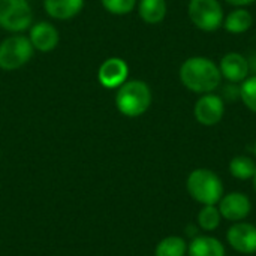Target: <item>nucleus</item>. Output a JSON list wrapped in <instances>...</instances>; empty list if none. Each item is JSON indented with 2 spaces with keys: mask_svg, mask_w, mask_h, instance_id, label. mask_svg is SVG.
Segmentation results:
<instances>
[{
  "mask_svg": "<svg viewBox=\"0 0 256 256\" xmlns=\"http://www.w3.org/2000/svg\"><path fill=\"white\" fill-rule=\"evenodd\" d=\"M178 75L182 84L188 90L200 94L213 93L222 81L219 66L213 60L202 56H195L184 60L180 66Z\"/></svg>",
  "mask_w": 256,
  "mask_h": 256,
  "instance_id": "1",
  "label": "nucleus"
},
{
  "mask_svg": "<svg viewBox=\"0 0 256 256\" xmlns=\"http://www.w3.org/2000/svg\"><path fill=\"white\" fill-rule=\"evenodd\" d=\"M186 189L190 198L202 206H216L224 196L220 177L207 168L194 170L186 180Z\"/></svg>",
  "mask_w": 256,
  "mask_h": 256,
  "instance_id": "2",
  "label": "nucleus"
},
{
  "mask_svg": "<svg viewBox=\"0 0 256 256\" xmlns=\"http://www.w3.org/2000/svg\"><path fill=\"white\" fill-rule=\"evenodd\" d=\"M152 105V90L141 80L123 82L116 94V106L126 117H140Z\"/></svg>",
  "mask_w": 256,
  "mask_h": 256,
  "instance_id": "3",
  "label": "nucleus"
},
{
  "mask_svg": "<svg viewBox=\"0 0 256 256\" xmlns=\"http://www.w3.org/2000/svg\"><path fill=\"white\" fill-rule=\"evenodd\" d=\"M33 45L28 38L15 34L6 38L0 44V69L15 70L28 63L33 56Z\"/></svg>",
  "mask_w": 256,
  "mask_h": 256,
  "instance_id": "4",
  "label": "nucleus"
},
{
  "mask_svg": "<svg viewBox=\"0 0 256 256\" xmlns=\"http://www.w3.org/2000/svg\"><path fill=\"white\" fill-rule=\"evenodd\" d=\"M189 18L202 32H216L224 24V9L219 0H190Z\"/></svg>",
  "mask_w": 256,
  "mask_h": 256,
  "instance_id": "5",
  "label": "nucleus"
},
{
  "mask_svg": "<svg viewBox=\"0 0 256 256\" xmlns=\"http://www.w3.org/2000/svg\"><path fill=\"white\" fill-rule=\"evenodd\" d=\"M33 22V12L28 0H0V27L20 33Z\"/></svg>",
  "mask_w": 256,
  "mask_h": 256,
  "instance_id": "6",
  "label": "nucleus"
},
{
  "mask_svg": "<svg viewBox=\"0 0 256 256\" xmlns=\"http://www.w3.org/2000/svg\"><path fill=\"white\" fill-rule=\"evenodd\" d=\"M225 114V102L219 94L206 93L198 98L194 106V117L202 126H214L222 122Z\"/></svg>",
  "mask_w": 256,
  "mask_h": 256,
  "instance_id": "7",
  "label": "nucleus"
},
{
  "mask_svg": "<svg viewBox=\"0 0 256 256\" xmlns=\"http://www.w3.org/2000/svg\"><path fill=\"white\" fill-rule=\"evenodd\" d=\"M226 240L238 254H256V226L249 222H234L226 232Z\"/></svg>",
  "mask_w": 256,
  "mask_h": 256,
  "instance_id": "8",
  "label": "nucleus"
},
{
  "mask_svg": "<svg viewBox=\"0 0 256 256\" xmlns=\"http://www.w3.org/2000/svg\"><path fill=\"white\" fill-rule=\"evenodd\" d=\"M218 208L222 214V219L230 222H242L250 214L252 202L248 195L242 192H231L220 198Z\"/></svg>",
  "mask_w": 256,
  "mask_h": 256,
  "instance_id": "9",
  "label": "nucleus"
},
{
  "mask_svg": "<svg viewBox=\"0 0 256 256\" xmlns=\"http://www.w3.org/2000/svg\"><path fill=\"white\" fill-rule=\"evenodd\" d=\"M129 74L128 63L120 57L106 58L98 72V80L105 88H118L123 82H126Z\"/></svg>",
  "mask_w": 256,
  "mask_h": 256,
  "instance_id": "10",
  "label": "nucleus"
},
{
  "mask_svg": "<svg viewBox=\"0 0 256 256\" xmlns=\"http://www.w3.org/2000/svg\"><path fill=\"white\" fill-rule=\"evenodd\" d=\"M219 70L225 80L234 84L243 82L249 76V60L240 52H228L219 63Z\"/></svg>",
  "mask_w": 256,
  "mask_h": 256,
  "instance_id": "11",
  "label": "nucleus"
},
{
  "mask_svg": "<svg viewBox=\"0 0 256 256\" xmlns=\"http://www.w3.org/2000/svg\"><path fill=\"white\" fill-rule=\"evenodd\" d=\"M28 39L34 50L40 52H50L52 51L60 40L58 30L48 21H39L32 26Z\"/></svg>",
  "mask_w": 256,
  "mask_h": 256,
  "instance_id": "12",
  "label": "nucleus"
},
{
  "mask_svg": "<svg viewBox=\"0 0 256 256\" xmlns=\"http://www.w3.org/2000/svg\"><path fill=\"white\" fill-rule=\"evenodd\" d=\"M225 246L214 237L196 236L188 244V256H225Z\"/></svg>",
  "mask_w": 256,
  "mask_h": 256,
  "instance_id": "13",
  "label": "nucleus"
},
{
  "mask_svg": "<svg viewBox=\"0 0 256 256\" xmlns=\"http://www.w3.org/2000/svg\"><path fill=\"white\" fill-rule=\"evenodd\" d=\"M84 0H44L45 12L56 20H70L81 12Z\"/></svg>",
  "mask_w": 256,
  "mask_h": 256,
  "instance_id": "14",
  "label": "nucleus"
},
{
  "mask_svg": "<svg viewBox=\"0 0 256 256\" xmlns=\"http://www.w3.org/2000/svg\"><path fill=\"white\" fill-rule=\"evenodd\" d=\"M254 24L252 14L244 8H237L224 18V28L232 34H242L248 32Z\"/></svg>",
  "mask_w": 256,
  "mask_h": 256,
  "instance_id": "15",
  "label": "nucleus"
},
{
  "mask_svg": "<svg viewBox=\"0 0 256 256\" xmlns=\"http://www.w3.org/2000/svg\"><path fill=\"white\" fill-rule=\"evenodd\" d=\"M166 9L165 0H140L138 4V14L147 24L162 22L166 16Z\"/></svg>",
  "mask_w": 256,
  "mask_h": 256,
  "instance_id": "16",
  "label": "nucleus"
},
{
  "mask_svg": "<svg viewBox=\"0 0 256 256\" xmlns=\"http://www.w3.org/2000/svg\"><path fill=\"white\" fill-rule=\"evenodd\" d=\"M188 243L183 237L170 236L160 240L154 249V256H186Z\"/></svg>",
  "mask_w": 256,
  "mask_h": 256,
  "instance_id": "17",
  "label": "nucleus"
},
{
  "mask_svg": "<svg viewBox=\"0 0 256 256\" xmlns=\"http://www.w3.org/2000/svg\"><path fill=\"white\" fill-rule=\"evenodd\" d=\"M256 171V162L249 156H236L230 162V172L237 180H252Z\"/></svg>",
  "mask_w": 256,
  "mask_h": 256,
  "instance_id": "18",
  "label": "nucleus"
},
{
  "mask_svg": "<svg viewBox=\"0 0 256 256\" xmlns=\"http://www.w3.org/2000/svg\"><path fill=\"white\" fill-rule=\"evenodd\" d=\"M196 220H198V226L202 231L212 232L219 228L222 222V214L216 206H202V208L198 213Z\"/></svg>",
  "mask_w": 256,
  "mask_h": 256,
  "instance_id": "19",
  "label": "nucleus"
},
{
  "mask_svg": "<svg viewBox=\"0 0 256 256\" xmlns=\"http://www.w3.org/2000/svg\"><path fill=\"white\" fill-rule=\"evenodd\" d=\"M240 99L249 111L256 112V75L240 82Z\"/></svg>",
  "mask_w": 256,
  "mask_h": 256,
  "instance_id": "20",
  "label": "nucleus"
},
{
  "mask_svg": "<svg viewBox=\"0 0 256 256\" xmlns=\"http://www.w3.org/2000/svg\"><path fill=\"white\" fill-rule=\"evenodd\" d=\"M104 8L112 15H128L136 6V0H100Z\"/></svg>",
  "mask_w": 256,
  "mask_h": 256,
  "instance_id": "21",
  "label": "nucleus"
},
{
  "mask_svg": "<svg viewBox=\"0 0 256 256\" xmlns=\"http://www.w3.org/2000/svg\"><path fill=\"white\" fill-rule=\"evenodd\" d=\"M225 2L232 4V6H237V8H244V6H249V4L255 3L256 0H225Z\"/></svg>",
  "mask_w": 256,
  "mask_h": 256,
  "instance_id": "22",
  "label": "nucleus"
},
{
  "mask_svg": "<svg viewBox=\"0 0 256 256\" xmlns=\"http://www.w3.org/2000/svg\"><path fill=\"white\" fill-rule=\"evenodd\" d=\"M252 182H254V189H255L256 192V171L255 174H254V177H252Z\"/></svg>",
  "mask_w": 256,
  "mask_h": 256,
  "instance_id": "23",
  "label": "nucleus"
},
{
  "mask_svg": "<svg viewBox=\"0 0 256 256\" xmlns=\"http://www.w3.org/2000/svg\"><path fill=\"white\" fill-rule=\"evenodd\" d=\"M255 154H256V141H255Z\"/></svg>",
  "mask_w": 256,
  "mask_h": 256,
  "instance_id": "24",
  "label": "nucleus"
}]
</instances>
